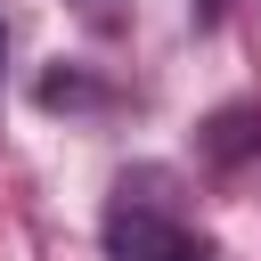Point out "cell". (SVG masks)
<instances>
[{
    "label": "cell",
    "mask_w": 261,
    "mask_h": 261,
    "mask_svg": "<svg viewBox=\"0 0 261 261\" xmlns=\"http://www.w3.org/2000/svg\"><path fill=\"white\" fill-rule=\"evenodd\" d=\"M106 261H220V253L196 237L179 179L163 163H130L106 188Z\"/></svg>",
    "instance_id": "1"
},
{
    "label": "cell",
    "mask_w": 261,
    "mask_h": 261,
    "mask_svg": "<svg viewBox=\"0 0 261 261\" xmlns=\"http://www.w3.org/2000/svg\"><path fill=\"white\" fill-rule=\"evenodd\" d=\"M33 98H41L49 114H57V106H106V90H98L82 65H65V73H41V90H33Z\"/></svg>",
    "instance_id": "2"
},
{
    "label": "cell",
    "mask_w": 261,
    "mask_h": 261,
    "mask_svg": "<svg viewBox=\"0 0 261 261\" xmlns=\"http://www.w3.org/2000/svg\"><path fill=\"white\" fill-rule=\"evenodd\" d=\"M0 73H8V16H0Z\"/></svg>",
    "instance_id": "3"
},
{
    "label": "cell",
    "mask_w": 261,
    "mask_h": 261,
    "mask_svg": "<svg viewBox=\"0 0 261 261\" xmlns=\"http://www.w3.org/2000/svg\"><path fill=\"white\" fill-rule=\"evenodd\" d=\"M212 8H220V0H196V16H212Z\"/></svg>",
    "instance_id": "4"
}]
</instances>
